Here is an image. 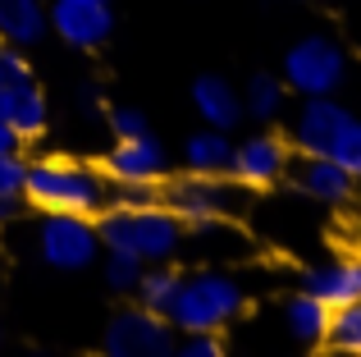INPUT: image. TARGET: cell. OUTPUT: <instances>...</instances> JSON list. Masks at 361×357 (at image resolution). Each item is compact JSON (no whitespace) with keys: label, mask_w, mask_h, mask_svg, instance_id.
I'll list each match as a JSON object with an SVG mask.
<instances>
[{"label":"cell","mask_w":361,"mask_h":357,"mask_svg":"<svg viewBox=\"0 0 361 357\" xmlns=\"http://www.w3.org/2000/svg\"><path fill=\"white\" fill-rule=\"evenodd\" d=\"M293 5H298V0H293Z\"/></svg>","instance_id":"30"},{"label":"cell","mask_w":361,"mask_h":357,"mask_svg":"<svg viewBox=\"0 0 361 357\" xmlns=\"http://www.w3.org/2000/svg\"><path fill=\"white\" fill-rule=\"evenodd\" d=\"M142 270H147V261L128 257V252H106V261H101V279H106L110 294H133Z\"/></svg>","instance_id":"22"},{"label":"cell","mask_w":361,"mask_h":357,"mask_svg":"<svg viewBox=\"0 0 361 357\" xmlns=\"http://www.w3.org/2000/svg\"><path fill=\"white\" fill-rule=\"evenodd\" d=\"M178 284H183V275L174 270V261H151V266L142 270V279H137L133 294H137L142 307L169 316V307H174V298H178Z\"/></svg>","instance_id":"20"},{"label":"cell","mask_w":361,"mask_h":357,"mask_svg":"<svg viewBox=\"0 0 361 357\" xmlns=\"http://www.w3.org/2000/svg\"><path fill=\"white\" fill-rule=\"evenodd\" d=\"M78 110L82 115H101V110H106V97H101L97 83H82L78 87Z\"/></svg>","instance_id":"27"},{"label":"cell","mask_w":361,"mask_h":357,"mask_svg":"<svg viewBox=\"0 0 361 357\" xmlns=\"http://www.w3.org/2000/svg\"><path fill=\"white\" fill-rule=\"evenodd\" d=\"M288 183H293L298 197H307V202H316V206H343V202H353L357 178L348 174L334 156H302V161L293 156Z\"/></svg>","instance_id":"12"},{"label":"cell","mask_w":361,"mask_h":357,"mask_svg":"<svg viewBox=\"0 0 361 357\" xmlns=\"http://www.w3.org/2000/svg\"><path fill=\"white\" fill-rule=\"evenodd\" d=\"M18 147H23V143H18V133L9 128V119L0 115V152H18Z\"/></svg>","instance_id":"28"},{"label":"cell","mask_w":361,"mask_h":357,"mask_svg":"<svg viewBox=\"0 0 361 357\" xmlns=\"http://www.w3.org/2000/svg\"><path fill=\"white\" fill-rule=\"evenodd\" d=\"M243 106H247V119L256 124H274L288 106V83L279 73H252L243 87Z\"/></svg>","instance_id":"19"},{"label":"cell","mask_w":361,"mask_h":357,"mask_svg":"<svg viewBox=\"0 0 361 357\" xmlns=\"http://www.w3.org/2000/svg\"><path fill=\"white\" fill-rule=\"evenodd\" d=\"M110 193H115V183L97 165L69 161V156H37L23 170V202L42 215L69 211V215H92L97 220L110 206Z\"/></svg>","instance_id":"1"},{"label":"cell","mask_w":361,"mask_h":357,"mask_svg":"<svg viewBox=\"0 0 361 357\" xmlns=\"http://www.w3.org/2000/svg\"><path fill=\"white\" fill-rule=\"evenodd\" d=\"M348 115L353 110L343 106V101L334 97H302L298 115H293V152L302 156H329V147H334L338 128L348 124Z\"/></svg>","instance_id":"11"},{"label":"cell","mask_w":361,"mask_h":357,"mask_svg":"<svg viewBox=\"0 0 361 357\" xmlns=\"http://www.w3.org/2000/svg\"><path fill=\"white\" fill-rule=\"evenodd\" d=\"M229 156H233V138L224 128H197L183 143V165L197 174H229Z\"/></svg>","instance_id":"18"},{"label":"cell","mask_w":361,"mask_h":357,"mask_svg":"<svg viewBox=\"0 0 361 357\" xmlns=\"http://www.w3.org/2000/svg\"><path fill=\"white\" fill-rule=\"evenodd\" d=\"M302 289L316 294L325 307H343L361 298V257H343V261H325V266L302 270Z\"/></svg>","instance_id":"15"},{"label":"cell","mask_w":361,"mask_h":357,"mask_svg":"<svg viewBox=\"0 0 361 357\" xmlns=\"http://www.w3.org/2000/svg\"><path fill=\"white\" fill-rule=\"evenodd\" d=\"M51 32L73 51H101L115 37L110 0H51Z\"/></svg>","instance_id":"10"},{"label":"cell","mask_w":361,"mask_h":357,"mask_svg":"<svg viewBox=\"0 0 361 357\" xmlns=\"http://www.w3.org/2000/svg\"><path fill=\"white\" fill-rule=\"evenodd\" d=\"M174 325L169 316L151 312V307H123L110 316V325L101 330V349L110 357H174Z\"/></svg>","instance_id":"7"},{"label":"cell","mask_w":361,"mask_h":357,"mask_svg":"<svg viewBox=\"0 0 361 357\" xmlns=\"http://www.w3.org/2000/svg\"><path fill=\"white\" fill-rule=\"evenodd\" d=\"M325 349H334V353H361V298H353V303H343V307L329 312Z\"/></svg>","instance_id":"21"},{"label":"cell","mask_w":361,"mask_h":357,"mask_svg":"<svg viewBox=\"0 0 361 357\" xmlns=\"http://www.w3.org/2000/svg\"><path fill=\"white\" fill-rule=\"evenodd\" d=\"M293 138L274 133V128H261V133H247L233 143V156H229V174L247 183L256 193V188H274L288 178V165H293Z\"/></svg>","instance_id":"8"},{"label":"cell","mask_w":361,"mask_h":357,"mask_svg":"<svg viewBox=\"0 0 361 357\" xmlns=\"http://www.w3.org/2000/svg\"><path fill=\"white\" fill-rule=\"evenodd\" d=\"M329 312H334V307H325L316 294L298 289V294L283 303V330H288V339H293V344H302V349H325Z\"/></svg>","instance_id":"17"},{"label":"cell","mask_w":361,"mask_h":357,"mask_svg":"<svg viewBox=\"0 0 361 357\" xmlns=\"http://www.w3.org/2000/svg\"><path fill=\"white\" fill-rule=\"evenodd\" d=\"M0 261H5V252H0Z\"/></svg>","instance_id":"29"},{"label":"cell","mask_w":361,"mask_h":357,"mask_svg":"<svg viewBox=\"0 0 361 357\" xmlns=\"http://www.w3.org/2000/svg\"><path fill=\"white\" fill-rule=\"evenodd\" d=\"M32 243H37V257L51 270H87L101 257V234L92 215H69V211L42 215Z\"/></svg>","instance_id":"6"},{"label":"cell","mask_w":361,"mask_h":357,"mask_svg":"<svg viewBox=\"0 0 361 357\" xmlns=\"http://www.w3.org/2000/svg\"><path fill=\"white\" fill-rule=\"evenodd\" d=\"M174 353L183 357H224V330H188L174 344Z\"/></svg>","instance_id":"26"},{"label":"cell","mask_w":361,"mask_h":357,"mask_svg":"<svg viewBox=\"0 0 361 357\" xmlns=\"http://www.w3.org/2000/svg\"><path fill=\"white\" fill-rule=\"evenodd\" d=\"M183 229L188 224L169 211L165 202L147 206H106L97 215V234L106 252H128L137 261H174L183 252Z\"/></svg>","instance_id":"2"},{"label":"cell","mask_w":361,"mask_h":357,"mask_svg":"<svg viewBox=\"0 0 361 357\" xmlns=\"http://www.w3.org/2000/svg\"><path fill=\"white\" fill-rule=\"evenodd\" d=\"M101 170L115 188H160L169 174V152L151 133L142 138H115V147L106 152Z\"/></svg>","instance_id":"9"},{"label":"cell","mask_w":361,"mask_h":357,"mask_svg":"<svg viewBox=\"0 0 361 357\" xmlns=\"http://www.w3.org/2000/svg\"><path fill=\"white\" fill-rule=\"evenodd\" d=\"M0 115L9 119V128L18 133V143H32L51 128V101H46L42 83L27 78H5L0 83Z\"/></svg>","instance_id":"13"},{"label":"cell","mask_w":361,"mask_h":357,"mask_svg":"<svg viewBox=\"0 0 361 357\" xmlns=\"http://www.w3.org/2000/svg\"><path fill=\"white\" fill-rule=\"evenodd\" d=\"M23 170L27 161L18 152H0V206H23Z\"/></svg>","instance_id":"24"},{"label":"cell","mask_w":361,"mask_h":357,"mask_svg":"<svg viewBox=\"0 0 361 357\" xmlns=\"http://www.w3.org/2000/svg\"><path fill=\"white\" fill-rule=\"evenodd\" d=\"M243 312H247V289L229 270L202 266V270H192V275H183L178 298H174V307H169V325H174L178 334H188V330H229Z\"/></svg>","instance_id":"3"},{"label":"cell","mask_w":361,"mask_h":357,"mask_svg":"<svg viewBox=\"0 0 361 357\" xmlns=\"http://www.w3.org/2000/svg\"><path fill=\"white\" fill-rule=\"evenodd\" d=\"M106 128H110V138H142V133H151V119L137 106H106Z\"/></svg>","instance_id":"25"},{"label":"cell","mask_w":361,"mask_h":357,"mask_svg":"<svg viewBox=\"0 0 361 357\" xmlns=\"http://www.w3.org/2000/svg\"><path fill=\"white\" fill-rule=\"evenodd\" d=\"M46 37H51V5L46 0H0V42L27 51Z\"/></svg>","instance_id":"16"},{"label":"cell","mask_w":361,"mask_h":357,"mask_svg":"<svg viewBox=\"0 0 361 357\" xmlns=\"http://www.w3.org/2000/svg\"><path fill=\"white\" fill-rule=\"evenodd\" d=\"M192 110L202 115V124L224 128V133H233V128L247 119L243 87H233V83L220 78V73H197L192 78Z\"/></svg>","instance_id":"14"},{"label":"cell","mask_w":361,"mask_h":357,"mask_svg":"<svg viewBox=\"0 0 361 357\" xmlns=\"http://www.w3.org/2000/svg\"><path fill=\"white\" fill-rule=\"evenodd\" d=\"M283 83L293 97H334L348 83V51L329 32H307L283 51Z\"/></svg>","instance_id":"5"},{"label":"cell","mask_w":361,"mask_h":357,"mask_svg":"<svg viewBox=\"0 0 361 357\" xmlns=\"http://www.w3.org/2000/svg\"><path fill=\"white\" fill-rule=\"evenodd\" d=\"M329 156H334V161L343 165L353 178H361V119H357V115H348V124L338 128V138H334V147H329Z\"/></svg>","instance_id":"23"},{"label":"cell","mask_w":361,"mask_h":357,"mask_svg":"<svg viewBox=\"0 0 361 357\" xmlns=\"http://www.w3.org/2000/svg\"><path fill=\"white\" fill-rule=\"evenodd\" d=\"M160 202H165L183 224H192V220H233V215H243L247 206H252V188L238 183L233 174H197V170H188L178 178L165 174Z\"/></svg>","instance_id":"4"}]
</instances>
